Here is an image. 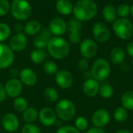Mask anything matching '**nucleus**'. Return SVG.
<instances>
[{"mask_svg": "<svg viewBox=\"0 0 133 133\" xmlns=\"http://www.w3.org/2000/svg\"><path fill=\"white\" fill-rule=\"evenodd\" d=\"M97 12V6L92 0H79L73 6L72 13L79 21H88L94 18Z\"/></svg>", "mask_w": 133, "mask_h": 133, "instance_id": "1", "label": "nucleus"}, {"mask_svg": "<svg viewBox=\"0 0 133 133\" xmlns=\"http://www.w3.org/2000/svg\"><path fill=\"white\" fill-rule=\"evenodd\" d=\"M47 49L50 56L54 59L63 60L69 56L70 45L65 38L53 36L48 41Z\"/></svg>", "mask_w": 133, "mask_h": 133, "instance_id": "2", "label": "nucleus"}, {"mask_svg": "<svg viewBox=\"0 0 133 133\" xmlns=\"http://www.w3.org/2000/svg\"><path fill=\"white\" fill-rule=\"evenodd\" d=\"M57 117L63 122L72 120L76 113L75 103L69 99H62L57 102L55 110Z\"/></svg>", "mask_w": 133, "mask_h": 133, "instance_id": "3", "label": "nucleus"}, {"mask_svg": "<svg viewBox=\"0 0 133 133\" xmlns=\"http://www.w3.org/2000/svg\"><path fill=\"white\" fill-rule=\"evenodd\" d=\"M12 16L18 21L27 20L32 13V7L27 0H12L10 4Z\"/></svg>", "mask_w": 133, "mask_h": 133, "instance_id": "4", "label": "nucleus"}, {"mask_svg": "<svg viewBox=\"0 0 133 133\" xmlns=\"http://www.w3.org/2000/svg\"><path fill=\"white\" fill-rule=\"evenodd\" d=\"M90 73L97 82H104L111 74V64L105 58H99L94 62Z\"/></svg>", "mask_w": 133, "mask_h": 133, "instance_id": "5", "label": "nucleus"}, {"mask_svg": "<svg viewBox=\"0 0 133 133\" xmlns=\"http://www.w3.org/2000/svg\"><path fill=\"white\" fill-rule=\"evenodd\" d=\"M113 31L119 38L127 40L133 34L132 23L126 18L117 19L113 24Z\"/></svg>", "mask_w": 133, "mask_h": 133, "instance_id": "6", "label": "nucleus"}, {"mask_svg": "<svg viewBox=\"0 0 133 133\" xmlns=\"http://www.w3.org/2000/svg\"><path fill=\"white\" fill-rule=\"evenodd\" d=\"M14 52L10 47L2 42H0V69L9 68L14 62Z\"/></svg>", "mask_w": 133, "mask_h": 133, "instance_id": "7", "label": "nucleus"}, {"mask_svg": "<svg viewBox=\"0 0 133 133\" xmlns=\"http://www.w3.org/2000/svg\"><path fill=\"white\" fill-rule=\"evenodd\" d=\"M74 78L72 74L66 70H58L55 74V82L57 85L62 89H69L73 85Z\"/></svg>", "mask_w": 133, "mask_h": 133, "instance_id": "8", "label": "nucleus"}, {"mask_svg": "<svg viewBox=\"0 0 133 133\" xmlns=\"http://www.w3.org/2000/svg\"><path fill=\"white\" fill-rule=\"evenodd\" d=\"M79 52L83 57L89 60L94 58L97 54L98 46L94 40L87 38L81 42L79 45Z\"/></svg>", "mask_w": 133, "mask_h": 133, "instance_id": "9", "label": "nucleus"}, {"mask_svg": "<svg viewBox=\"0 0 133 133\" xmlns=\"http://www.w3.org/2000/svg\"><path fill=\"white\" fill-rule=\"evenodd\" d=\"M6 96L10 98H16L23 92V84L17 78H9L4 85Z\"/></svg>", "mask_w": 133, "mask_h": 133, "instance_id": "10", "label": "nucleus"}, {"mask_svg": "<svg viewBox=\"0 0 133 133\" xmlns=\"http://www.w3.org/2000/svg\"><path fill=\"white\" fill-rule=\"evenodd\" d=\"M93 34L95 40L100 43H104L111 37L110 31L108 26L103 22H97L93 26Z\"/></svg>", "mask_w": 133, "mask_h": 133, "instance_id": "11", "label": "nucleus"}, {"mask_svg": "<svg viewBox=\"0 0 133 133\" xmlns=\"http://www.w3.org/2000/svg\"><path fill=\"white\" fill-rule=\"evenodd\" d=\"M2 126L8 132H16L19 127V121L17 116L11 112L5 114L2 118Z\"/></svg>", "mask_w": 133, "mask_h": 133, "instance_id": "12", "label": "nucleus"}, {"mask_svg": "<svg viewBox=\"0 0 133 133\" xmlns=\"http://www.w3.org/2000/svg\"><path fill=\"white\" fill-rule=\"evenodd\" d=\"M57 114L55 111L50 107H44L38 112V119L41 125L46 127L54 125L57 122Z\"/></svg>", "mask_w": 133, "mask_h": 133, "instance_id": "13", "label": "nucleus"}, {"mask_svg": "<svg viewBox=\"0 0 133 133\" xmlns=\"http://www.w3.org/2000/svg\"><path fill=\"white\" fill-rule=\"evenodd\" d=\"M111 116L106 109H98L95 111L92 115L91 121L94 127L103 129L110 122Z\"/></svg>", "mask_w": 133, "mask_h": 133, "instance_id": "14", "label": "nucleus"}, {"mask_svg": "<svg viewBox=\"0 0 133 133\" xmlns=\"http://www.w3.org/2000/svg\"><path fill=\"white\" fill-rule=\"evenodd\" d=\"M48 29L52 35L60 37L65 33L67 30V24L61 17H54L49 22Z\"/></svg>", "mask_w": 133, "mask_h": 133, "instance_id": "15", "label": "nucleus"}, {"mask_svg": "<svg viewBox=\"0 0 133 133\" xmlns=\"http://www.w3.org/2000/svg\"><path fill=\"white\" fill-rule=\"evenodd\" d=\"M27 45V38L23 33H18L13 35L9 42V46L14 53H20Z\"/></svg>", "mask_w": 133, "mask_h": 133, "instance_id": "16", "label": "nucleus"}, {"mask_svg": "<svg viewBox=\"0 0 133 133\" xmlns=\"http://www.w3.org/2000/svg\"><path fill=\"white\" fill-rule=\"evenodd\" d=\"M19 79L23 85L26 86H34L37 82V75L36 72L30 67H24L19 72Z\"/></svg>", "mask_w": 133, "mask_h": 133, "instance_id": "17", "label": "nucleus"}, {"mask_svg": "<svg viewBox=\"0 0 133 133\" xmlns=\"http://www.w3.org/2000/svg\"><path fill=\"white\" fill-rule=\"evenodd\" d=\"M83 92L87 97H94L98 94L100 83L93 78H87L83 84Z\"/></svg>", "mask_w": 133, "mask_h": 133, "instance_id": "18", "label": "nucleus"}, {"mask_svg": "<svg viewBox=\"0 0 133 133\" xmlns=\"http://www.w3.org/2000/svg\"><path fill=\"white\" fill-rule=\"evenodd\" d=\"M125 59V52L121 47H115L110 53V60L111 63L115 66H120L124 63Z\"/></svg>", "mask_w": 133, "mask_h": 133, "instance_id": "19", "label": "nucleus"}, {"mask_svg": "<svg viewBox=\"0 0 133 133\" xmlns=\"http://www.w3.org/2000/svg\"><path fill=\"white\" fill-rule=\"evenodd\" d=\"M41 30V25L37 20L28 21L23 27V32L26 35L34 36L40 33Z\"/></svg>", "mask_w": 133, "mask_h": 133, "instance_id": "20", "label": "nucleus"}, {"mask_svg": "<svg viewBox=\"0 0 133 133\" xmlns=\"http://www.w3.org/2000/svg\"><path fill=\"white\" fill-rule=\"evenodd\" d=\"M57 11L62 15H69L72 12L73 5L70 0H58L55 4Z\"/></svg>", "mask_w": 133, "mask_h": 133, "instance_id": "21", "label": "nucleus"}, {"mask_svg": "<svg viewBox=\"0 0 133 133\" xmlns=\"http://www.w3.org/2000/svg\"><path fill=\"white\" fill-rule=\"evenodd\" d=\"M38 118V111L34 107H28L23 112V119L26 124H34Z\"/></svg>", "mask_w": 133, "mask_h": 133, "instance_id": "22", "label": "nucleus"}, {"mask_svg": "<svg viewBox=\"0 0 133 133\" xmlns=\"http://www.w3.org/2000/svg\"><path fill=\"white\" fill-rule=\"evenodd\" d=\"M122 105L127 111L133 110V90H128L123 93L121 98Z\"/></svg>", "mask_w": 133, "mask_h": 133, "instance_id": "23", "label": "nucleus"}, {"mask_svg": "<svg viewBox=\"0 0 133 133\" xmlns=\"http://www.w3.org/2000/svg\"><path fill=\"white\" fill-rule=\"evenodd\" d=\"M30 58L34 64H41L44 62L46 59V53L43 49H35L30 53Z\"/></svg>", "mask_w": 133, "mask_h": 133, "instance_id": "24", "label": "nucleus"}, {"mask_svg": "<svg viewBox=\"0 0 133 133\" xmlns=\"http://www.w3.org/2000/svg\"><path fill=\"white\" fill-rule=\"evenodd\" d=\"M104 18L108 22H113L115 20L117 16V11L115 8L111 5H107L104 6L102 11Z\"/></svg>", "mask_w": 133, "mask_h": 133, "instance_id": "25", "label": "nucleus"}, {"mask_svg": "<svg viewBox=\"0 0 133 133\" xmlns=\"http://www.w3.org/2000/svg\"><path fill=\"white\" fill-rule=\"evenodd\" d=\"M114 92H115V90H114V88L111 85L108 84V83H104V84L100 85L98 93L101 98L109 99V98L113 96Z\"/></svg>", "mask_w": 133, "mask_h": 133, "instance_id": "26", "label": "nucleus"}, {"mask_svg": "<svg viewBox=\"0 0 133 133\" xmlns=\"http://www.w3.org/2000/svg\"><path fill=\"white\" fill-rule=\"evenodd\" d=\"M44 97L49 103H56L58 101V91L54 87H47L44 91Z\"/></svg>", "mask_w": 133, "mask_h": 133, "instance_id": "27", "label": "nucleus"}, {"mask_svg": "<svg viewBox=\"0 0 133 133\" xmlns=\"http://www.w3.org/2000/svg\"><path fill=\"white\" fill-rule=\"evenodd\" d=\"M113 117L115 122L119 123H123L127 120L129 117L128 111L123 107H118L114 111Z\"/></svg>", "mask_w": 133, "mask_h": 133, "instance_id": "28", "label": "nucleus"}, {"mask_svg": "<svg viewBox=\"0 0 133 133\" xmlns=\"http://www.w3.org/2000/svg\"><path fill=\"white\" fill-rule=\"evenodd\" d=\"M48 41H49V38L44 37V35H42L39 33V34H37L34 37V38L33 40V45L35 47V49H44L47 48Z\"/></svg>", "mask_w": 133, "mask_h": 133, "instance_id": "29", "label": "nucleus"}, {"mask_svg": "<svg viewBox=\"0 0 133 133\" xmlns=\"http://www.w3.org/2000/svg\"><path fill=\"white\" fill-rule=\"evenodd\" d=\"M43 71L48 75H55L58 71V67L55 61L48 60L44 63Z\"/></svg>", "mask_w": 133, "mask_h": 133, "instance_id": "30", "label": "nucleus"}, {"mask_svg": "<svg viewBox=\"0 0 133 133\" xmlns=\"http://www.w3.org/2000/svg\"><path fill=\"white\" fill-rule=\"evenodd\" d=\"M13 107L17 112L23 113L25 110L28 108V102L23 97H16L14 99L13 101Z\"/></svg>", "mask_w": 133, "mask_h": 133, "instance_id": "31", "label": "nucleus"}, {"mask_svg": "<svg viewBox=\"0 0 133 133\" xmlns=\"http://www.w3.org/2000/svg\"><path fill=\"white\" fill-rule=\"evenodd\" d=\"M11 34L10 27L5 23H0V42L7 40Z\"/></svg>", "mask_w": 133, "mask_h": 133, "instance_id": "32", "label": "nucleus"}, {"mask_svg": "<svg viewBox=\"0 0 133 133\" xmlns=\"http://www.w3.org/2000/svg\"><path fill=\"white\" fill-rule=\"evenodd\" d=\"M67 29L69 32L72 31H79L80 32L82 29V23L77 19H70L67 24Z\"/></svg>", "mask_w": 133, "mask_h": 133, "instance_id": "33", "label": "nucleus"}, {"mask_svg": "<svg viewBox=\"0 0 133 133\" xmlns=\"http://www.w3.org/2000/svg\"><path fill=\"white\" fill-rule=\"evenodd\" d=\"M89 123L88 121L86 118L83 117V116H79L78 117L76 121H75V127L79 131H86L88 128Z\"/></svg>", "mask_w": 133, "mask_h": 133, "instance_id": "34", "label": "nucleus"}, {"mask_svg": "<svg viewBox=\"0 0 133 133\" xmlns=\"http://www.w3.org/2000/svg\"><path fill=\"white\" fill-rule=\"evenodd\" d=\"M21 133H41L38 126L34 124H25L22 129Z\"/></svg>", "mask_w": 133, "mask_h": 133, "instance_id": "35", "label": "nucleus"}, {"mask_svg": "<svg viewBox=\"0 0 133 133\" xmlns=\"http://www.w3.org/2000/svg\"><path fill=\"white\" fill-rule=\"evenodd\" d=\"M117 13L121 18H125V16H127L130 13V8L126 4H121L118 7Z\"/></svg>", "mask_w": 133, "mask_h": 133, "instance_id": "36", "label": "nucleus"}, {"mask_svg": "<svg viewBox=\"0 0 133 133\" xmlns=\"http://www.w3.org/2000/svg\"><path fill=\"white\" fill-rule=\"evenodd\" d=\"M10 11V3L8 0H0V16L6 15Z\"/></svg>", "mask_w": 133, "mask_h": 133, "instance_id": "37", "label": "nucleus"}, {"mask_svg": "<svg viewBox=\"0 0 133 133\" xmlns=\"http://www.w3.org/2000/svg\"><path fill=\"white\" fill-rule=\"evenodd\" d=\"M69 42L72 44H79L81 42L82 40V37H81V34L79 31H72L69 32Z\"/></svg>", "mask_w": 133, "mask_h": 133, "instance_id": "38", "label": "nucleus"}, {"mask_svg": "<svg viewBox=\"0 0 133 133\" xmlns=\"http://www.w3.org/2000/svg\"><path fill=\"white\" fill-rule=\"evenodd\" d=\"M56 133H81L75 126L72 125H64L60 127Z\"/></svg>", "mask_w": 133, "mask_h": 133, "instance_id": "39", "label": "nucleus"}, {"mask_svg": "<svg viewBox=\"0 0 133 133\" xmlns=\"http://www.w3.org/2000/svg\"><path fill=\"white\" fill-rule=\"evenodd\" d=\"M89 66H90L89 60L88 59H86L84 57H82L77 62V67L79 68V70H80L82 71H87L89 68Z\"/></svg>", "mask_w": 133, "mask_h": 133, "instance_id": "40", "label": "nucleus"}, {"mask_svg": "<svg viewBox=\"0 0 133 133\" xmlns=\"http://www.w3.org/2000/svg\"><path fill=\"white\" fill-rule=\"evenodd\" d=\"M85 133H108L105 130H104L103 129H100V128H91L90 129H88Z\"/></svg>", "mask_w": 133, "mask_h": 133, "instance_id": "41", "label": "nucleus"}, {"mask_svg": "<svg viewBox=\"0 0 133 133\" xmlns=\"http://www.w3.org/2000/svg\"><path fill=\"white\" fill-rule=\"evenodd\" d=\"M6 93H5V90L4 86L0 83V103H2V101H4L6 98Z\"/></svg>", "mask_w": 133, "mask_h": 133, "instance_id": "42", "label": "nucleus"}, {"mask_svg": "<svg viewBox=\"0 0 133 133\" xmlns=\"http://www.w3.org/2000/svg\"><path fill=\"white\" fill-rule=\"evenodd\" d=\"M126 52L133 59V41L129 42L126 45Z\"/></svg>", "mask_w": 133, "mask_h": 133, "instance_id": "43", "label": "nucleus"}, {"mask_svg": "<svg viewBox=\"0 0 133 133\" xmlns=\"http://www.w3.org/2000/svg\"><path fill=\"white\" fill-rule=\"evenodd\" d=\"M14 31H15L16 34L21 33V31H23V27L22 26V24L20 23H16L14 25Z\"/></svg>", "mask_w": 133, "mask_h": 133, "instance_id": "44", "label": "nucleus"}, {"mask_svg": "<svg viewBox=\"0 0 133 133\" xmlns=\"http://www.w3.org/2000/svg\"><path fill=\"white\" fill-rule=\"evenodd\" d=\"M9 74L11 78H16L17 76H19V71L16 68H12L9 71Z\"/></svg>", "mask_w": 133, "mask_h": 133, "instance_id": "45", "label": "nucleus"}, {"mask_svg": "<svg viewBox=\"0 0 133 133\" xmlns=\"http://www.w3.org/2000/svg\"><path fill=\"white\" fill-rule=\"evenodd\" d=\"M120 67H121L122 71H124V72H128V71H129V70H130V67H129L127 63H123L122 64H121Z\"/></svg>", "mask_w": 133, "mask_h": 133, "instance_id": "46", "label": "nucleus"}, {"mask_svg": "<svg viewBox=\"0 0 133 133\" xmlns=\"http://www.w3.org/2000/svg\"><path fill=\"white\" fill-rule=\"evenodd\" d=\"M116 133H132L131 131L128 130V129H120L118 131H117Z\"/></svg>", "mask_w": 133, "mask_h": 133, "instance_id": "47", "label": "nucleus"}, {"mask_svg": "<svg viewBox=\"0 0 133 133\" xmlns=\"http://www.w3.org/2000/svg\"><path fill=\"white\" fill-rule=\"evenodd\" d=\"M130 12H131L132 15L133 16V4H132V5L131 6V8H130Z\"/></svg>", "mask_w": 133, "mask_h": 133, "instance_id": "48", "label": "nucleus"}, {"mask_svg": "<svg viewBox=\"0 0 133 133\" xmlns=\"http://www.w3.org/2000/svg\"><path fill=\"white\" fill-rule=\"evenodd\" d=\"M131 64H132V67H133V59L132 60V63H131Z\"/></svg>", "mask_w": 133, "mask_h": 133, "instance_id": "49", "label": "nucleus"}, {"mask_svg": "<svg viewBox=\"0 0 133 133\" xmlns=\"http://www.w3.org/2000/svg\"><path fill=\"white\" fill-rule=\"evenodd\" d=\"M0 113H1V111H0Z\"/></svg>", "mask_w": 133, "mask_h": 133, "instance_id": "50", "label": "nucleus"}, {"mask_svg": "<svg viewBox=\"0 0 133 133\" xmlns=\"http://www.w3.org/2000/svg\"><path fill=\"white\" fill-rule=\"evenodd\" d=\"M48 133H50V132H48Z\"/></svg>", "mask_w": 133, "mask_h": 133, "instance_id": "51", "label": "nucleus"}, {"mask_svg": "<svg viewBox=\"0 0 133 133\" xmlns=\"http://www.w3.org/2000/svg\"><path fill=\"white\" fill-rule=\"evenodd\" d=\"M132 133H133V132H132Z\"/></svg>", "mask_w": 133, "mask_h": 133, "instance_id": "52", "label": "nucleus"}]
</instances>
